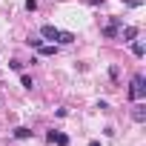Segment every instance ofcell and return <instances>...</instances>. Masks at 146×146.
<instances>
[{"mask_svg": "<svg viewBox=\"0 0 146 146\" xmlns=\"http://www.w3.org/2000/svg\"><path fill=\"white\" fill-rule=\"evenodd\" d=\"M129 98H132V100H143V98H146V80H143V75H135V78H132Z\"/></svg>", "mask_w": 146, "mask_h": 146, "instance_id": "cell-1", "label": "cell"}, {"mask_svg": "<svg viewBox=\"0 0 146 146\" xmlns=\"http://www.w3.org/2000/svg\"><path fill=\"white\" fill-rule=\"evenodd\" d=\"M132 117H135L137 123H143V120H146V106H143L140 100H135V106H132Z\"/></svg>", "mask_w": 146, "mask_h": 146, "instance_id": "cell-2", "label": "cell"}, {"mask_svg": "<svg viewBox=\"0 0 146 146\" xmlns=\"http://www.w3.org/2000/svg\"><path fill=\"white\" fill-rule=\"evenodd\" d=\"M117 29H120V17H112V23L103 29V35H106V37H117V35H120Z\"/></svg>", "mask_w": 146, "mask_h": 146, "instance_id": "cell-3", "label": "cell"}, {"mask_svg": "<svg viewBox=\"0 0 146 146\" xmlns=\"http://www.w3.org/2000/svg\"><path fill=\"white\" fill-rule=\"evenodd\" d=\"M49 140L57 143V146H69V135L66 132H49Z\"/></svg>", "mask_w": 146, "mask_h": 146, "instance_id": "cell-4", "label": "cell"}, {"mask_svg": "<svg viewBox=\"0 0 146 146\" xmlns=\"http://www.w3.org/2000/svg\"><path fill=\"white\" fill-rule=\"evenodd\" d=\"M40 35H43L46 40H57V37H60V29H54V26H43Z\"/></svg>", "mask_w": 146, "mask_h": 146, "instance_id": "cell-5", "label": "cell"}, {"mask_svg": "<svg viewBox=\"0 0 146 146\" xmlns=\"http://www.w3.org/2000/svg\"><path fill=\"white\" fill-rule=\"evenodd\" d=\"M15 137H17V140H26V137H32V129H29V126H17V129H15Z\"/></svg>", "mask_w": 146, "mask_h": 146, "instance_id": "cell-6", "label": "cell"}, {"mask_svg": "<svg viewBox=\"0 0 146 146\" xmlns=\"http://www.w3.org/2000/svg\"><path fill=\"white\" fill-rule=\"evenodd\" d=\"M135 37H137V29H135V26L123 29V40H126V43H129V40H135Z\"/></svg>", "mask_w": 146, "mask_h": 146, "instance_id": "cell-7", "label": "cell"}, {"mask_svg": "<svg viewBox=\"0 0 146 146\" xmlns=\"http://www.w3.org/2000/svg\"><path fill=\"white\" fill-rule=\"evenodd\" d=\"M132 52H135V57H143V54H146V46L137 40V43H132Z\"/></svg>", "mask_w": 146, "mask_h": 146, "instance_id": "cell-8", "label": "cell"}, {"mask_svg": "<svg viewBox=\"0 0 146 146\" xmlns=\"http://www.w3.org/2000/svg\"><path fill=\"white\" fill-rule=\"evenodd\" d=\"M57 43H75V35H72V32H60Z\"/></svg>", "mask_w": 146, "mask_h": 146, "instance_id": "cell-9", "label": "cell"}, {"mask_svg": "<svg viewBox=\"0 0 146 146\" xmlns=\"http://www.w3.org/2000/svg\"><path fill=\"white\" fill-rule=\"evenodd\" d=\"M37 52H40L43 57H52V54H54V46H43V43H40V46H37Z\"/></svg>", "mask_w": 146, "mask_h": 146, "instance_id": "cell-10", "label": "cell"}, {"mask_svg": "<svg viewBox=\"0 0 146 146\" xmlns=\"http://www.w3.org/2000/svg\"><path fill=\"white\" fill-rule=\"evenodd\" d=\"M20 83H23V86H26V89H32V86H35V83H32V78H29V75H20Z\"/></svg>", "mask_w": 146, "mask_h": 146, "instance_id": "cell-11", "label": "cell"}, {"mask_svg": "<svg viewBox=\"0 0 146 146\" xmlns=\"http://www.w3.org/2000/svg\"><path fill=\"white\" fill-rule=\"evenodd\" d=\"M9 66H12V69H15V72H23V63H20V60H12V63H9Z\"/></svg>", "mask_w": 146, "mask_h": 146, "instance_id": "cell-12", "label": "cell"}, {"mask_svg": "<svg viewBox=\"0 0 146 146\" xmlns=\"http://www.w3.org/2000/svg\"><path fill=\"white\" fill-rule=\"evenodd\" d=\"M26 9H29V12H35V9H37V0H26Z\"/></svg>", "mask_w": 146, "mask_h": 146, "instance_id": "cell-13", "label": "cell"}, {"mask_svg": "<svg viewBox=\"0 0 146 146\" xmlns=\"http://www.w3.org/2000/svg\"><path fill=\"white\" fill-rule=\"evenodd\" d=\"M123 3H126V6H132V9H135V6H140V0H123Z\"/></svg>", "mask_w": 146, "mask_h": 146, "instance_id": "cell-14", "label": "cell"}, {"mask_svg": "<svg viewBox=\"0 0 146 146\" xmlns=\"http://www.w3.org/2000/svg\"><path fill=\"white\" fill-rule=\"evenodd\" d=\"M89 146H100V143H98V140H92V143H89Z\"/></svg>", "mask_w": 146, "mask_h": 146, "instance_id": "cell-15", "label": "cell"}]
</instances>
